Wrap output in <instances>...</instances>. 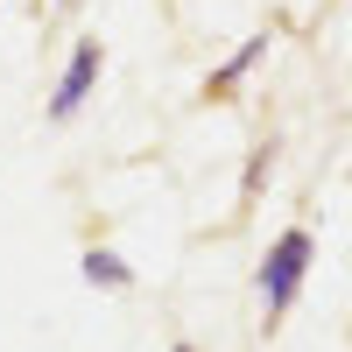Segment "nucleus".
I'll return each mask as SVG.
<instances>
[{
	"mask_svg": "<svg viewBox=\"0 0 352 352\" xmlns=\"http://www.w3.org/2000/svg\"><path fill=\"white\" fill-rule=\"evenodd\" d=\"M99 71H106V50H99V36H85L78 50H71V64H64V78H56V92H50V120H71V113L92 99V85H99Z\"/></svg>",
	"mask_w": 352,
	"mask_h": 352,
	"instance_id": "2",
	"label": "nucleus"
},
{
	"mask_svg": "<svg viewBox=\"0 0 352 352\" xmlns=\"http://www.w3.org/2000/svg\"><path fill=\"white\" fill-rule=\"evenodd\" d=\"M78 275L92 282V289H134V268H127L113 247H85V254H78Z\"/></svg>",
	"mask_w": 352,
	"mask_h": 352,
	"instance_id": "4",
	"label": "nucleus"
},
{
	"mask_svg": "<svg viewBox=\"0 0 352 352\" xmlns=\"http://www.w3.org/2000/svg\"><path fill=\"white\" fill-rule=\"evenodd\" d=\"M169 352H197V345H169Z\"/></svg>",
	"mask_w": 352,
	"mask_h": 352,
	"instance_id": "5",
	"label": "nucleus"
},
{
	"mask_svg": "<svg viewBox=\"0 0 352 352\" xmlns=\"http://www.w3.org/2000/svg\"><path fill=\"white\" fill-rule=\"evenodd\" d=\"M310 261H317V240L303 226H289V232H275V247H268V261H261V303H268V324L296 303V289H303V275H310Z\"/></svg>",
	"mask_w": 352,
	"mask_h": 352,
	"instance_id": "1",
	"label": "nucleus"
},
{
	"mask_svg": "<svg viewBox=\"0 0 352 352\" xmlns=\"http://www.w3.org/2000/svg\"><path fill=\"white\" fill-rule=\"evenodd\" d=\"M261 56H268V36H247V43H240V50H232V56H226V64H219L212 78H204V92H212V99H226V92H232V85H247V71L261 64Z\"/></svg>",
	"mask_w": 352,
	"mask_h": 352,
	"instance_id": "3",
	"label": "nucleus"
}]
</instances>
